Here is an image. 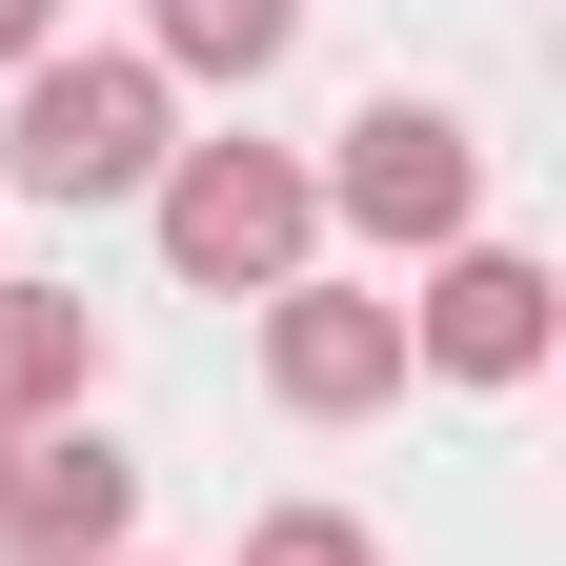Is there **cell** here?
I'll use <instances>...</instances> for the list:
<instances>
[{"mask_svg":"<svg viewBox=\"0 0 566 566\" xmlns=\"http://www.w3.org/2000/svg\"><path fill=\"white\" fill-rule=\"evenodd\" d=\"M223 566H385V526H344V506H263Z\"/></svg>","mask_w":566,"mask_h":566,"instance_id":"9","label":"cell"},{"mask_svg":"<svg viewBox=\"0 0 566 566\" xmlns=\"http://www.w3.org/2000/svg\"><path fill=\"white\" fill-rule=\"evenodd\" d=\"M41 424H102V304L0 263V446H41Z\"/></svg>","mask_w":566,"mask_h":566,"instance_id":"7","label":"cell"},{"mask_svg":"<svg viewBox=\"0 0 566 566\" xmlns=\"http://www.w3.org/2000/svg\"><path fill=\"white\" fill-rule=\"evenodd\" d=\"M122 566H142V546H122Z\"/></svg>","mask_w":566,"mask_h":566,"instance_id":"11","label":"cell"},{"mask_svg":"<svg viewBox=\"0 0 566 566\" xmlns=\"http://www.w3.org/2000/svg\"><path fill=\"white\" fill-rule=\"evenodd\" d=\"M304 182H324V223H365L385 263H446V243H485V122H465V102H405V82H385V102L344 122Z\"/></svg>","mask_w":566,"mask_h":566,"instance_id":"3","label":"cell"},{"mask_svg":"<svg viewBox=\"0 0 566 566\" xmlns=\"http://www.w3.org/2000/svg\"><path fill=\"white\" fill-rule=\"evenodd\" d=\"M142 546V465L102 424H41V446H0V566H122Z\"/></svg>","mask_w":566,"mask_h":566,"instance_id":"6","label":"cell"},{"mask_svg":"<svg viewBox=\"0 0 566 566\" xmlns=\"http://www.w3.org/2000/svg\"><path fill=\"white\" fill-rule=\"evenodd\" d=\"M405 304V385H546V344H566V283L526 263V243H446L424 283H385Z\"/></svg>","mask_w":566,"mask_h":566,"instance_id":"4","label":"cell"},{"mask_svg":"<svg viewBox=\"0 0 566 566\" xmlns=\"http://www.w3.org/2000/svg\"><path fill=\"white\" fill-rule=\"evenodd\" d=\"M163 163H182V82L142 41H41L0 82V182L21 202H142Z\"/></svg>","mask_w":566,"mask_h":566,"instance_id":"1","label":"cell"},{"mask_svg":"<svg viewBox=\"0 0 566 566\" xmlns=\"http://www.w3.org/2000/svg\"><path fill=\"white\" fill-rule=\"evenodd\" d=\"M142 223H163V263L202 304H263V283L324 263V182H304V142H182V163L142 182Z\"/></svg>","mask_w":566,"mask_h":566,"instance_id":"2","label":"cell"},{"mask_svg":"<svg viewBox=\"0 0 566 566\" xmlns=\"http://www.w3.org/2000/svg\"><path fill=\"white\" fill-rule=\"evenodd\" d=\"M41 41H61V0H0V82H21V61H41Z\"/></svg>","mask_w":566,"mask_h":566,"instance_id":"10","label":"cell"},{"mask_svg":"<svg viewBox=\"0 0 566 566\" xmlns=\"http://www.w3.org/2000/svg\"><path fill=\"white\" fill-rule=\"evenodd\" d=\"M263 405L283 424H365V405H405V304L385 283H263Z\"/></svg>","mask_w":566,"mask_h":566,"instance_id":"5","label":"cell"},{"mask_svg":"<svg viewBox=\"0 0 566 566\" xmlns=\"http://www.w3.org/2000/svg\"><path fill=\"white\" fill-rule=\"evenodd\" d=\"M283 41H304V0H142L163 82H283Z\"/></svg>","mask_w":566,"mask_h":566,"instance_id":"8","label":"cell"}]
</instances>
